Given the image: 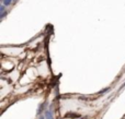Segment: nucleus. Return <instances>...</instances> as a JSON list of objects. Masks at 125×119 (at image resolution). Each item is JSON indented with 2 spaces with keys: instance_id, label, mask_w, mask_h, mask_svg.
I'll return each instance as SVG.
<instances>
[{
  "instance_id": "7ed1b4c3",
  "label": "nucleus",
  "mask_w": 125,
  "mask_h": 119,
  "mask_svg": "<svg viewBox=\"0 0 125 119\" xmlns=\"http://www.w3.org/2000/svg\"><path fill=\"white\" fill-rule=\"evenodd\" d=\"M12 2H13V0H3L2 4H3L4 7H9L10 4H12Z\"/></svg>"
},
{
  "instance_id": "1a4fd4ad",
  "label": "nucleus",
  "mask_w": 125,
  "mask_h": 119,
  "mask_svg": "<svg viewBox=\"0 0 125 119\" xmlns=\"http://www.w3.org/2000/svg\"><path fill=\"white\" fill-rule=\"evenodd\" d=\"M123 119H125V118H123Z\"/></svg>"
},
{
  "instance_id": "0eeeda50",
  "label": "nucleus",
  "mask_w": 125,
  "mask_h": 119,
  "mask_svg": "<svg viewBox=\"0 0 125 119\" xmlns=\"http://www.w3.org/2000/svg\"><path fill=\"white\" fill-rule=\"evenodd\" d=\"M39 119H46V118H45V114H43V115H42V116H40Z\"/></svg>"
},
{
  "instance_id": "39448f33",
  "label": "nucleus",
  "mask_w": 125,
  "mask_h": 119,
  "mask_svg": "<svg viewBox=\"0 0 125 119\" xmlns=\"http://www.w3.org/2000/svg\"><path fill=\"white\" fill-rule=\"evenodd\" d=\"M4 9H6V7H4L3 4H1V6H0V14H1V13H3L4 11H6Z\"/></svg>"
},
{
  "instance_id": "423d86ee",
  "label": "nucleus",
  "mask_w": 125,
  "mask_h": 119,
  "mask_svg": "<svg viewBox=\"0 0 125 119\" xmlns=\"http://www.w3.org/2000/svg\"><path fill=\"white\" fill-rule=\"evenodd\" d=\"M7 13H8V12H7V11H4L3 13H1V14H0V20H3V17L7 15Z\"/></svg>"
},
{
  "instance_id": "f03ea898",
  "label": "nucleus",
  "mask_w": 125,
  "mask_h": 119,
  "mask_svg": "<svg viewBox=\"0 0 125 119\" xmlns=\"http://www.w3.org/2000/svg\"><path fill=\"white\" fill-rule=\"evenodd\" d=\"M45 107H46V103H42V104L40 105V108L37 109V115H41V113L45 109Z\"/></svg>"
},
{
  "instance_id": "6e6552de",
  "label": "nucleus",
  "mask_w": 125,
  "mask_h": 119,
  "mask_svg": "<svg viewBox=\"0 0 125 119\" xmlns=\"http://www.w3.org/2000/svg\"><path fill=\"white\" fill-rule=\"evenodd\" d=\"M18 1V0H13V3H15V2H17Z\"/></svg>"
},
{
  "instance_id": "f257e3e1",
  "label": "nucleus",
  "mask_w": 125,
  "mask_h": 119,
  "mask_svg": "<svg viewBox=\"0 0 125 119\" xmlns=\"http://www.w3.org/2000/svg\"><path fill=\"white\" fill-rule=\"evenodd\" d=\"M45 118L46 119H54V117H53V111H52V108H48V109H46V111H45Z\"/></svg>"
},
{
  "instance_id": "20e7f679",
  "label": "nucleus",
  "mask_w": 125,
  "mask_h": 119,
  "mask_svg": "<svg viewBox=\"0 0 125 119\" xmlns=\"http://www.w3.org/2000/svg\"><path fill=\"white\" fill-rule=\"evenodd\" d=\"M109 90H110V87H106V89H103V90H101V91H100L98 94H103V93H106V92H109Z\"/></svg>"
}]
</instances>
